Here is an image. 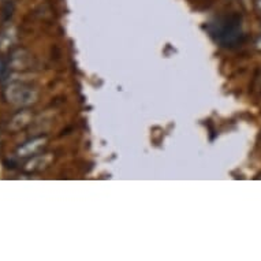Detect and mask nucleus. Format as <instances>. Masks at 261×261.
Returning <instances> with one entry per match:
<instances>
[{"mask_svg": "<svg viewBox=\"0 0 261 261\" xmlns=\"http://www.w3.org/2000/svg\"><path fill=\"white\" fill-rule=\"evenodd\" d=\"M216 36V40L219 43L223 44L224 47H232L241 39V26L238 21L232 19H226L222 23H218V28L214 32Z\"/></svg>", "mask_w": 261, "mask_h": 261, "instance_id": "nucleus-1", "label": "nucleus"}, {"mask_svg": "<svg viewBox=\"0 0 261 261\" xmlns=\"http://www.w3.org/2000/svg\"><path fill=\"white\" fill-rule=\"evenodd\" d=\"M7 99L14 104L26 106V104L35 103L37 94L32 88H28L25 85H13L7 90Z\"/></svg>", "mask_w": 261, "mask_h": 261, "instance_id": "nucleus-2", "label": "nucleus"}, {"mask_svg": "<svg viewBox=\"0 0 261 261\" xmlns=\"http://www.w3.org/2000/svg\"><path fill=\"white\" fill-rule=\"evenodd\" d=\"M10 71V62L5 59H0V81H5Z\"/></svg>", "mask_w": 261, "mask_h": 261, "instance_id": "nucleus-3", "label": "nucleus"}, {"mask_svg": "<svg viewBox=\"0 0 261 261\" xmlns=\"http://www.w3.org/2000/svg\"><path fill=\"white\" fill-rule=\"evenodd\" d=\"M257 9L261 11V0H257Z\"/></svg>", "mask_w": 261, "mask_h": 261, "instance_id": "nucleus-4", "label": "nucleus"}, {"mask_svg": "<svg viewBox=\"0 0 261 261\" xmlns=\"http://www.w3.org/2000/svg\"><path fill=\"white\" fill-rule=\"evenodd\" d=\"M5 2H6V0H5ZM11 2H13V0H11Z\"/></svg>", "mask_w": 261, "mask_h": 261, "instance_id": "nucleus-5", "label": "nucleus"}]
</instances>
